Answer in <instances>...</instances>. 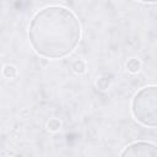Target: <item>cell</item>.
Wrapping results in <instances>:
<instances>
[{
	"label": "cell",
	"instance_id": "cell-1",
	"mask_svg": "<svg viewBox=\"0 0 157 157\" xmlns=\"http://www.w3.org/2000/svg\"><path fill=\"white\" fill-rule=\"evenodd\" d=\"M33 50L47 59H60L74 52L81 38V25L76 15L60 5L37 11L28 31Z\"/></svg>",
	"mask_w": 157,
	"mask_h": 157
},
{
	"label": "cell",
	"instance_id": "cell-2",
	"mask_svg": "<svg viewBox=\"0 0 157 157\" xmlns=\"http://www.w3.org/2000/svg\"><path fill=\"white\" fill-rule=\"evenodd\" d=\"M131 113L140 124L157 128V86H145L135 93L131 101Z\"/></svg>",
	"mask_w": 157,
	"mask_h": 157
},
{
	"label": "cell",
	"instance_id": "cell-3",
	"mask_svg": "<svg viewBox=\"0 0 157 157\" xmlns=\"http://www.w3.org/2000/svg\"><path fill=\"white\" fill-rule=\"evenodd\" d=\"M120 157H157V145L148 141H136L128 145Z\"/></svg>",
	"mask_w": 157,
	"mask_h": 157
},
{
	"label": "cell",
	"instance_id": "cell-4",
	"mask_svg": "<svg viewBox=\"0 0 157 157\" xmlns=\"http://www.w3.org/2000/svg\"><path fill=\"white\" fill-rule=\"evenodd\" d=\"M140 67H141V63H140V60H137L136 58H131V59H129L128 63H126V69H128V71H130L131 74L137 72V71L140 70Z\"/></svg>",
	"mask_w": 157,
	"mask_h": 157
},
{
	"label": "cell",
	"instance_id": "cell-5",
	"mask_svg": "<svg viewBox=\"0 0 157 157\" xmlns=\"http://www.w3.org/2000/svg\"><path fill=\"white\" fill-rule=\"evenodd\" d=\"M2 74L6 78H13V77L17 76V69L13 65H5L4 70H2Z\"/></svg>",
	"mask_w": 157,
	"mask_h": 157
},
{
	"label": "cell",
	"instance_id": "cell-6",
	"mask_svg": "<svg viewBox=\"0 0 157 157\" xmlns=\"http://www.w3.org/2000/svg\"><path fill=\"white\" fill-rule=\"evenodd\" d=\"M72 70H74L76 74H78V75H80V74H83V72L86 71V64H85V61L81 60V59L74 61V64H72Z\"/></svg>",
	"mask_w": 157,
	"mask_h": 157
},
{
	"label": "cell",
	"instance_id": "cell-7",
	"mask_svg": "<svg viewBox=\"0 0 157 157\" xmlns=\"http://www.w3.org/2000/svg\"><path fill=\"white\" fill-rule=\"evenodd\" d=\"M47 128H48V130H50V131H58V130L61 128V121H60L59 119L53 118V119H50V120L48 121Z\"/></svg>",
	"mask_w": 157,
	"mask_h": 157
}]
</instances>
